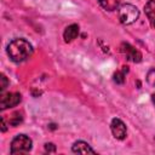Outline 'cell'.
Masks as SVG:
<instances>
[{
    "label": "cell",
    "mask_w": 155,
    "mask_h": 155,
    "mask_svg": "<svg viewBox=\"0 0 155 155\" xmlns=\"http://www.w3.org/2000/svg\"><path fill=\"white\" fill-rule=\"evenodd\" d=\"M144 12L150 22V24L155 28V0H149L144 6Z\"/></svg>",
    "instance_id": "9c48e42d"
},
{
    "label": "cell",
    "mask_w": 155,
    "mask_h": 155,
    "mask_svg": "<svg viewBox=\"0 0 155 155\" xmlns=\"http://www.w3.org/2000/svg\"><path fill=\"white\" fill-rule=\"evenodd\" d=\"M22 101V96L18 92H8V93H1L0 96V108L1 110H5L7 108L16 107Z\"/></svg>",
    "instance_id": "277c9868"
},
{
    "label": "cell",
    "mask_w": 155,
    "mask_h": 155,
    "mask_svg": "<svg viewBox=\"0 0 155 155\" xmlns=\"http://www.w3.org/2000/svg\"><path fill=\"white\" fill-rule=\"evenodd\" d=\"M110 130H111V133L113 136L116 138V139H124L126 137V125L120 120V119H113L111 122H110Z\"/></svg>",
    "instance_id": "8992f818"
},
{
    "label": "cell",
    "mask_w": 155,
    "mask_h": 155,
    "mask_svg": "<svg viewBox=\"0 0 155 155\" xmlns=\"http://www.w3.org/2000/svg\"><path fill=\"white\" fill-rule=\"evenodd\" d=\"M7 54L10 59L15 63H21L27 61L33 54V46L25 39H13L7 45Z\"/></svg>",
    "instance_id": "6da1fadb"
},
{
    "label": "cell",
    "mask_w": 155,
    "mask_h": 155,
    "mask_svg": "<svg viewBox=\"0 0 155 155\" xmlns=\"http://www.w3.org/2000/svg\"><path fill=\"white\" fill-rule=\"evenodd\" d=\"M147 81H148V84L150 86L155 87V68H153V69H150L148 71V74H147Z\"/></svg>",
    "instance_id": "4fadbf2b"
},
{
    "label": "cell",
    "mask_w": 155,
    "mask_h": 155,
    "mask_svg": "<svg viewBox=\"0 0 155 155\" xmlns=\"http://www.w3.org/2000/svg\"><path fill=\"white\" fill-rule=\"evenodd\" d=\"M151 99H153V102H154V104H155V93L151 94Z\"/></svg>",
    "instance_id": "e0dca14e"
},
{
    "label": "cell",
    "mask_w": 155,
    "mask_h": 155,
    "mask_svg": "<svg viewBox=\"0 0 155 155\" xmlns=\"http://www.w3.org/2000/svg\"><path fill=\"white\" fill-rule=\"evenodd\" d=\"M22 121H23L22 114L21 113H13L11 115V117L8 119V125H11V126H18Z\"/></svg>",
    "instance_id": "7c38bea8"
},
{
    "label": "cell",
    "mask_w": 155,
    "mask_h": 155,
    "mask_svg": "<svg viewBox=\"0 0 155 155\" xmlns=\"http://www.w3.org/2000/svg\"><path fill=\"white\" fill-rule=\"evenodd\" d=\"M127 71H128V67L124 65L120 71H116V73L114 74V81H115L116 84H124V82H125V75H126Z\"/></svg>",
    "instance_id": "8fae6325"
},
{
    "label": "cell",
    "mask_w": 155,
    "mask_h": 155,
    "mask_svg": "<svg viewBox=\"0 0 155 155\" xmlns=\"http://www.w3.org/2000/svg\"><path fill=\"white\" fill-rule=\"evenodd\" d=\"M71 150H73V153H78V154H87V153L94 154V153H96V151H94L86 142H84V140H78V142H75V143L73 144V147H71Z\"/></svg>",
    "instance_id": "52a82bcc"
},
{
    "label": "cell",
    "mask_w": 155,
    "mask_h": 155,
    "mask_svg": "<svg viewBox=\"0 0 155 155\" xmlns=\"http://www.w3.org/2000/svg\"><path fill=\"white\" fill-rule=\"evenodd\" d=\"M1 130H2V132L6 131V120H5V117L1 119Z\"/></svg>",
    "instance_id": "2e32d148"
},
{
    "label": "cell",
    "mask_w": 155,
    "mask_h": 155,
    "mask_svg": "<svg viewBox=\"0 0 155 155\" xmlns=\"http://www.w3.org/2000/svg\"><path fill=\"white\" fill-rule=\"evenodd\" d=\"M0 80H1V85H0V90H1V92H4L5 90H6V87L8 86V80H7V78L4 75V74H1V78H0Z\"/></svg>",
    "instance_id": "5bb4252c"
},
{
    "label": "cell",
    "mask_w": 155,
    "mask_h": 155,
    "mask_svg": "<svg viewBox=\"0 0 155 155\" xmlns=\"http://www.w3.org/2000/svg\"><path fill=\"white\" fill-rule=\"evenodd\" d=\"M121 0H99L101 6L107 11H114L119 7Z\"/></svg>",
    "instance_id": "30bf717a"
},
{
    "label": "cell",
    "mask_w": 155,
    "mask_h": 155,
    "mask_svg": "<svg viewBox=\"0 0 155 155\" xmlns=\"http://www.w3.org/2000/svg\"><path fill=\"white\" fill-rule=\"evenodd\" d=\"M121 52L126 56V58L128 61H132L134 63H138V62L142 61V53L138 50H136L132 45H130L127 42H122L121 44Z\"/></svg>",
    "instance_id": "5b68a950"
},
{
    "label": "cell",
    "mask_w": 155,
    "mask_h": 155,
    "mask_svg": "<svg viewBox=\"0 0 155 155\" xmlns=\"http://www.w3.org/2000/svg\"><path fill=\"white\" fill-rule=\"evenodd\" d=\"M139 17V10L132 4H124L119 7V19L122 24H132Z\"/></svg>",
    "instance_id": "7a4b0ae2"
},
{
    "label": "cell",
    "mask_w": 155,
    "mask_h": 155,
    "mask_svg": "<svg viewBox=\"0 0 155 155\" xmlns=\"http://www.w3.org/2000/svg\"><path fill=\"white\" fill-rule=\"evenodd\" d=\"M45 151L46 153H54L56 151V145L53 143H46L45 144Z\"/></svg>",
    "instance_id": "9a60e30c"
},
{
    "label": "cell",
    "mask_w": 155,
    "mask_h": 155,
    "mask_svg": "<svg viewBox=\"0 0 155 155\" xmlns=\"http://www.w3.org/2000/svg\"><path fill=\"white\" fill-rule=\"evenodd\" d=\"M33 142L25 134L16 136L11 142V153L12 154H25L31 150Z\"/></svg>",
    "instance_id": "3957f363"
},
{
    "label": "cell",
    "mask_w": 155,
    "mask_h": 155,
    "mask_svg": "<svg viewBox=\"0 0 155 155\" xmlns=\"http://www.w3.org/2000/svg\"><path fill=\"white\" fill-rule=\"evenodd\" d=\"M79 35V25L78 24H70L65 28L64 33H63V38L67 42L73 41L74 39H76V36Z\"/></svg>",
    "instance_id": "ba28073f"
}]
</instances>
